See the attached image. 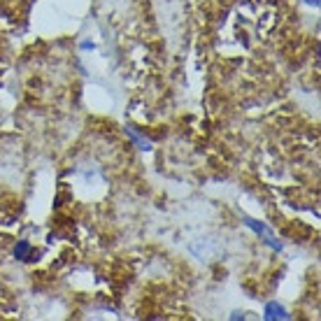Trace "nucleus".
I'll list each match as a JSON object with an SVG mask.
<instances>
[{
	"mask_svg": "<svg viewBox=\"0 0 321 321\" xmlns=\"http://www.w3.org/2000/svg\"><path fill=\"white\" fill-rule=\"evenodd\" d=\"M28 251H31V245H28V242H19V245H17V249H14L17 258H23L26 254H28Z\"/></svg>",
	"mask_w": 321,
	"mask_h": 321,
	"instance_id": "obj_2",
	"label": "nucleus"
},
{
	"mask_svg": "<svg viewBox=\"0 0 321 321\" xmlns=\"http://www.w3.org/2000/svg\"><path fill=\"white\" fill-rule=\"evenodd\" d=\"M266 319H289L286 310L277 303H268L266 305Z\"/></svg>",
	"mask_w": 321,
	"mask_h": 321,
	"instance_id": "obj_1",
	"label": "nucleus"
}]
</instances>
